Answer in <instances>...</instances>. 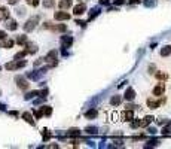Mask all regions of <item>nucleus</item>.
Returning <instances> with one entry per match:
<instances>
[{"instance_id": "nucleus-21", "label": "nucleus", "mask_w": 171, "mask_h": 149, "mask_svg": "<svg viewBox=\"0 0 171 149\" xmlns=\"http://www.w3.org/2000/svg\"><path fill=\"white\" fill-rule=\"evenodd\" d=\"M110 103H112V105H113V106H118V105H119V103H121V97H119V95H115V97H112Z\"/></svg>"}, {"instance_id": "nucleus-26", "label": "nucleus", "mask_w": 171, "mask_h": 149, "mask_svg": "<svg viewBox=\"0 0 171 149\" xmlns=\"http://www.w3.org/2000/svg\"><path fill=\"white\" fill-rule=\"evenodd\" d=\"M155 76H156L159 81H165V79H167V75H165V73H161V72H158Z\"/></svg>"}, {"instance_id": "nucleus-16", "label": "nucleus", "mask_w": 171, "mask_h": 149, "mask_svg": "<svg viewBox=\"0 0 171 149\" xmlns=\"http://www.w3.org/2000/svg\"><path fill=\"white\" fill-rule=\"evenodd\" d=\"M9 18V11L6 8H0V19H8Z\"/></svg>"}, {"instance_id": "nucleus-5", "label": "nucleus", "mask_w": 171, "mask_h": 149, "mask_svg": "<svg viewBox=\"0 0 171 149\" xmlns=\"http://www.w3.org/2000/svg\"><path fill=\"white\" fill-rule=\"evenodd\" d=\"M153 95H156V97H161L164 93H165V87H164V83H158V85L153 88Z\"/></svg>"}, {"instance_id": "nucleus-3", "label": "nucleus", "mask_w": 171, "mask_h": 149, "mask_svg": "<svg viewBox=\"0 0 171 149\" xmlns=\"http://www.w3.org/2000/svg\"><path fill=\"white\" fill-rule=\"evenodd\" d=\"M43 60L46 63H49V66H55V64H57V51H51Z\"/></svg>"}, {"instance_id": "nucleus-14", "label": "nucleus", "mask_w": 171, "mask_h": 149, "mask_svg": "<svg viewBox=\"0 0 171 149\" xmlns=\"http://www.w3.org/2000/svg\"><path fill=\"white\" fill-rule=\"evenodd\" d=\"M22 119H25V121L28 122V124L34 125V121H33V116H31L30 112H24V113H22Z\"/></svg>"}, {"instance_id": "nucleus-9", "label": "nucleus", "mask_w": 171, "mask_h": 149, "mask_svg": "<svg viewBox=\"0 0 171 149\" xmlns=\"http://www.w3.org/2000/svg\"><path fill=\"white\" fill-rule=\"evenodd\" d=\"M45 27H48V28H51V30H54V31H65L67 30V27L65 25H49V23H46V25Z\"/></svg>"}, {"instance_id": "nucleus-31", "label": "nucleus", "mask_w": 171, "mask_h": 149, "mask_svg": "<svg viewBox=\"0 0 171 149\" xmlns=\"http://www.w3.org/2000/svg\"><path fill=\"white\" fill-rule=\"evenodd\" d=\"M34 116H36L37 119H39V118H42V116H43V113H42V109H40V111H34Z\"/></svg>"}, {"instance_id": "nucleus-13", "label": "nucleus", "mask_w": 171, "mask_h": 149, "mask_svg": "<svg viewBox=\"0 0 171 149\" xmlns=\"http://www.w3.org/2000/svg\"><path fill=\"white\" fill-rule=\"evenodd\" d=\"M123 119L125 121H133L134 119V112L131 111V109H127V111L123 112Z\"/></svg>"}, {"instance_id": "nucleus-25", "label": "nucleus", "mask_w": 171, "mask_h": 149, "mask_svg": "<svg viewBox=\"0 0 171 149\" xmlns=\"http://www.w3.org/2000/svg\"><path fill=\"white\" fill-rule=\"evenodd\" d=\"M54 0H43V6L45 8H52V6H54Z\"/></svg>"}, {"instance_id": "nucleus-19", "label": "nucleus", "mask_w": 171, "mask_h": 149, "mask_svg": "<svg viewBox=\"0 0 171 149\" xmlns=\"http://www.w3.org/2000/svg\"><path fill=\"white\" fill-rule=\"evenodd\" d=\"M42 113H43V115H46V116H51V113H52V107H51V106H43V107H42Z\"/></svg>"}, {"instance_id": "nucleus-23", "label": "nucleus", "mask_w": 171, "mask_h": 149, "mask_svg": "<svg viewBox=\"0 0 171 149\" xmlns=\"http://www.w3.org/2000/svg\"><path fill=\"white\" fill-rule=\"evenodd\" d=\"M85 131H86L88 134H97L98 131H97V127H86L85 128Z\"/></svg>"}, {"instance_id": "nucleus-15", "label": "nucleus", "mask_w": 171, "mask_h": 149, "mask_svg": "<svg viewBox=\"0 0 171 149\" xmlns=\"http://www.w3.org/2000/svg\"><path fill=\"white\" fill-rule=\"evenodd\" d=\"M152 116H146V118H144L143 121H139V127H146V125H149L150 122H152Z\"/></svg>"}, {"instance_id": "nucleus-27", "label": "nucleus", "mask_w": 171, "mask_h": 149, "mask_svg": "<svg viewBox=\"0 0 171 149\" xmlns=\"http://www.w3.org/2000/svg\"><path fill=\"white\" fill-rule=\"evenodd\" d=\"M39 93L37 91H33V93H28V94H25V100H30V99H33L34 95H37Z\"/></svg>"}, {"instance_id": "nucleus-20", "label": "nucleus", "mask_w": 171, "mask_h": 149, "mask_svg": "<svg viewBox=\"0 0 171 149\" xmlns=\"http://www.w3.org/2000/svg\"><path fill=\"white\" fill-rule=\"evenodd\" d=\"M17 43L18 45H27V36H19L17 39Z\"/></svg>"}, {"instance_id": "nucleus-1", "label": "nucleus", "mask_w": 171, "mask_h": 149, "mask_svg": "<svg viewBox=\"0 0 171 149\" xmlns=\"http://www.w3.org/2000/svg\"><path fill=\"white\" fill-rule=\"evenodd\" d=\"M39 23V17H31L27 23L24 24V30L25 31H31V30H34L36 28V25Z\"/></svg>"}, {"instance_id": "nucleus-18", "label": "nucleus", "mask_w": 171, "mask_h": 149, "mask_svg": "<svg viewBox=\"0 0 171 149\" xmlns=\"http://www.w3.org/2000/svg\"><path fill=\"white\" fill-rule=\"evenodd\" d=\"M170 54H171V46H164L161 49V55L162 57H168Z\"/></svg>"}, {"instance_id": "nucleus-6", "label": "nucleus", "mask_w": 171, "mask_h": 149, "mask_svg": "<svg viewBox=\"0 0 171 149\" xmlns=\"http://www.w3.org/2000/svg\"><path fill=\"white\" fill-rule=\"evenodd\" d=\"M164 103V100H153V99H149L147 100V106L150 107V109H158L161 105Z\"/></svg>"}, {"instance_id": "nucleus-4", "label": "nucleus", "mask_w": 171, "mask_h": 149, "mask_svg": "<svg viewBox=\"0 0 171 149\" xmlns=\"http://www.w3.org/2000/svg\"><path fill=\"white\" fill-rule=\"evenodd\" d=\"M54 18L57 19V21H67V19H70V15L67 14V12H64V11H60V12H55Z\"/></svg>"}, {"instance_id": "nucleus-11", "label": "nucleus", "mask_w": 171, "mask_h": 149, "mask_svg": "<svg viewBox=\"0 0 171 149\" xmlns=\"http://www.w3.org/2000/svg\"><path fill=\"white\" fill-rule=\"evenodd\" d=\"M15 81L18 82V87L21 88V89H27V88H28V83H27V81H25L24 77H19V76H18Z\"/></svg>"}, {"instance_id": "nucleus-10", "label": "nucleus", "mask_w": 171, "mask_h": 149, "mask_svg": "<svg viewBox=\"0 0 171 149\" xmlns=\"http://www.w3.org/2000/svg\"><path fill=\"white\" fill-rule=\"evenodd\" d=\"M71 5H73V2H71V0H60V3H58V6H60L63 11L71 8Z\"/></svg>"}, {"instance_id": "nucleus-17", "label": "nucleus", "mask_w": 171, "mask_h": 149, "mask_svg": "<svg viewBox=\"0 0 171 149\" xmlns=\"http://www.w3.org/2000/svg\"><path fill=\"white\" fill-rule=\"evenodd\" d=\"M6 27H8L9 30H17L18 24H17V21H14V19H9V21L6 23Z\"/></svg>"}, {"instance_id": "nucleus-29", "label": "nucleus", "mask_w": 171, "mask_h": 149, "mask_svg": "<svg viewBox=\"0 0 171 149\" xmlns=\"http://www.w3.org/2000/svg\"><path fill=\"white\" fill-rule=\"evenodd\" d=\"M24 55H27V51H22V52H18L15 55V60H19V58H22Z\"/></svg>"}, {"instance_id": "nucleus-2", "label": "nucleus", "mask_w": 171, "mask_h": 149, "mask_svg": "<svg viewBox=\"0 0 171 149\" xmlns=\"http://www.w3.org/2000/svg\"><path fill=\"white\" fill-rule=\"evenodd\" d=\"M25 66V61H19V60H15V61H12V63H8L6 64V69L8 70H17L19 67H24Z\"/></svg>"}, {"instance_id": "nucleus-22", "label": "nucleus", "mask_w": 171, "mask_h": 149, "mask_svg": "<svg viewBox=\"0 0 171 149\" xmlns=\"http://www.w3.org/2000/svg\"><path fill=\"white\" fill-rule=\"evenodd\" d=\"M85 116H86V118H95V116H97V111H95V109H91V111H88L86 113H85Z\"/></svg>"}, {"instance_id": "nucleus-24", "label": "nucleus", "mask_w": 171, "mask_h": 149, "mask_svg": "<svg viewBox=\"0 0 171 149\" xmlns=\"http://www.w3.org/2000/svg\"><path fill=\"white\" fill-rule=\"evenodd\" d=\"M98 14H100V9H98V8H95V9H92V14H91V12H89V19H94Z\"/></svg>"}, {"instance_id": "nucleus-33", "label": "nucleus", "mask_w": 171, "mask_h": 149, "mask_svg": "<svg viewBox=\"0 0 171 149\" xmlns=\"http://www.w3.org/2000/svg\"><path fill=\"white\" fill-rule=\"evenodd\" d=\"M144 5H146V6H155V2H146Z\"/></svg>"}, {"instance_id": "nucleus-8", "label": "nucleus", "mask_w": 171, "mask_h": 149, "mask_svg": "<svg viewBox=\"0 0 171 149\" xmlns=\"http://www.w3.org/2000/svg\"><path fill=\"white\" fill-rule=\"evenodd\" d=\"M125 99H127L128 101H133L135 99V91L133 88H128L127 91H125Z\"/></svg>"}, {"instance_id": "nucleus-12", "label": "nucleus", "mask_w": 171, "mask_h": 149, "mask_svg": "<svg viewBox=\"0 0 171 149\" xmlns=\"http://www.w3.org/2000/svg\"><path fill=\"white\" fill-rule=\"evenodd\" d=\"M61 43H63V48H69L71 43H73V39L67 37V36H63L61 37Z\"/></svg>"}, {"instance_id": "nucleus-7", "label": "nucleus", "mask_w": 171, "mask_h": 149, "mask_svg": "<svg viewBox=\"0 0 171 149\" xmlns=\"http://www.w3.org/2000/svg\"><path fill=\"white\" fill-rule=\"evenodd\" d=\"M85 11H86V5L85 3H79L77 6H75V14L76 15H82Z\"/></svg>"}, {"instance_id": "nucleus-28", "label": "nucleus", "mask_w": 171, "mask_h": 149, "mask_svg": "<svg viewBox=\"0 0 171 149\" xmlns=\"http://www.w3.org/2000/svg\"><path fill=\"white\" fill-rule=\"evenodd\" d=\"M12 45H14V40H6L5 39V43H3L5 48H12Z\"/></svg>"}, {"instance_id": "nucleus-32", "label": "nucleus", "mask_w": 171, "mask_h": 149, "mask_svg": "<svg viewBox=\"0 0 171 149\" xmlns=\"http://www.w3.org/2000/svg\"><path fill=\"white\" fill-rule=\"evenodd\" d=\"M5 39H6V33L0 30V40H5Z\"/></svg>"}, {"instance_id": "nucleus-30", "label": "nucleus", "mask_w": 171, "mask_h": 149, "mask_svg": "<svg viewBox=\"0 0 171 149\" xmlns=\"http://www.w3.org/2000/svg\"><path fill=\"white\" fill-rule=\"evenodd\" d=\"M25 2H27L28 5H31V6H37L40 0H25Z\"/></svg>"}]
</instances>
